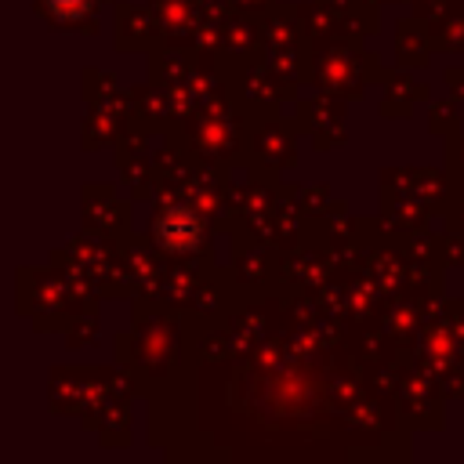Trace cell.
I'll return each mask as SVG.
<instances>
[{
	"mask_svg": "<svg viewBox=\"0 0 464 464\" xmlns=\"http://www.w3.org/2000/svg\"><path fill=\"white\" fill-rule=\"evenodd\" d=\"M196 232H199V225H196V218L188 214V210H167V218L160 221V239L167 243V246H174V250H181V246H192L196 243Z\"/></svg>",
	"mask_w": 464,
	"mask_h": 464,
	"instance_id": "cell-1",
	"label": "cell"
}]
</instances>
